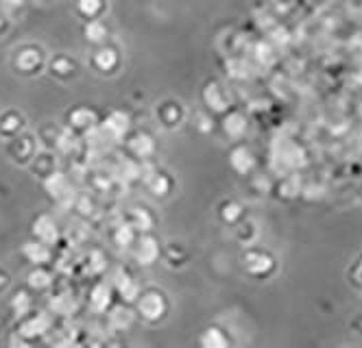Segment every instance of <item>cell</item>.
Here are the masks:
<instances>
[{"label": "cell", "instance_id": "6da1fadb", "mask_svg": "<svg viewBox=\"0 0 362 348\" xmlns=\"http://www.w3.org/2000/svg\"><path fill=\"white\" fill-rule=\"evenodd\" d=\"M140 313L148 320H158L164 313V301L160 294H146V296H142Z\"/></svg>", "mask_w": 362, "mask_h": 348}, {"label": "cell", "instance_id": "7a4b0ae2", "mask_svg": "<svg viewBox=\"0 0 362 348\" xmlns=\"http://www.w3.org/2000/svg\"><path fill=\"white\" fill-rule=\"evenodd\" d=\"M35 235L40 237V242L53 244V242H57V224L50 220L48 216H42L35 222Z\"/></svg>", "mask_w": 362, "mask_h": 348}, {"label": "cell", "instance_id": "3957f363", "mask_svg": "<svg viewBox=\"0 0 362 348\" xmlns=\"http://www.w3.org/2000/svg\"><path fill=\"white\" fill-rule=\"evenodd\" d=\"M231 166H234V170L238 172H249L253 168V155L251 150L247 148H236L234 152H231Z\"/></svg>", "mask_w": 362, "mask_h": 348}, {"label": "cell", "instance_id": "277c9868", "mask_svg": "<svg viewBox=\"0 0 362 348\" xmlns=\"http://www.w3.org/2000/svg\"><path fill=\"white\" fill-rule=\"evenodd\" d=\"M136 257H138V261H140V263H144V265L153 263V259L158 257V246H155V242H153L151 237L140 239L138 251H136Z\"/></svg>", "mask_w": 362, "mask_h": 348}, {"label": "cell", "instance_id": "5b68a950", "mask_svg": "<svg viewBox=\"0 0 362 348\" xmlns=\"http://www.w3.org/2000/svg\"><path fill=\"white\" fill-rule=\"evenodd\" d=\"M24 255H27L33 263H46L50 259V251L44 242H29L24 246Z\"/></svg>", "mask_w": 362, "mask_h": 348}, {"label": "cell", "instance_id": "8992f818", "mask_svg": "<svg viewBox=\"0 0 362 348\" xmlns=\"http://www.w3.org/2000/svg\"><path fill=\"white\" fill-rule=\"evenodd\" d=\"M132 320H134V313L124 307H114V311L110 313V323L116 329H127L129 325H132Z\"/></svg>", "mask_w": 362, "mask_h": 348}, {"label": "cell", "instance_id": "52a82bcc", "mask_svg": "<svg viewBox=\"0 0 362 348\" xmlns=\"http://www.w3.org/2000/svg\"><path fill=\"white\" fill-rule=\"evenodd\" d=\"M247 268H249V272H253V275H262V272H267L269 268H271V257L257 253V255L249 257Z\"/></svg>", "mask_w": 362, "mask_h": 348}, {"label": "cell", "instance_id": "ba28073f", "mask_svg": "<svg viewBox=\"0 0 362 348\" xmlns=\"http://www.w3.org/2000/svg\"><path fill=\"white\" fill-rule=\"evenodd\" d=\"M245 128H247V122H245V118L240 116V114H231V116H227V120H225V131L229 133V136H243L245 133Z\"/></svg>", "mask_w": 362, "mask_h": 348}, {"label": "cell", "instance_id": "9c48e42d", "mask_svg": "<svg viewBox=\"0 0 362 348\" xmlns=\"http://www.w3.org/2000/svg\"><path fill=\"white\" fill-rule=\"evenodd\" d=\"M110 305V287L107 285H98L94 292H92V307L96 311H103Z\"/></svg>", "mask_w": 362, "mask_h": 348}, {"label": "cell", "instance_id": "30bf717a", "mask_svg": "<svg viewBox=\"0 0 362 348\" xmlns=\"http://www.w3.org/2000/svg\"><path fill=\"white\" fill-rule=\"evenodd\" d=\"M118 289H120L122 296H127V301H134V299L138 296V292H140L138 283H136L132 277H129V275L120 277V281H118Z\"/></svg>", "mask_w": 362, "mask_h": 348}, {"label": "cell", "instance_id": "8fae6325", "mask_svg": "<svg viewBox=\"0 0 362 348\" xmlns=\"http://www.w3.org/2000/svg\"><path fill=\"white\" fill-rule=\"evenodd\" d=\"M132 148H134V152L136 155H140V157H146L151 150H153V140L148 138V136H136V140L132 142Z\"/></svg>", "mask_w": 362, "mask_h": 348}, {"label": "cell", "instance_id": "7c38bea8", "mask_svg": "<svg viewBox=\"0 0 362 348\" xmlns=\"http://www.w3.org/2000/svg\"><path fill=\"white\" fill-rule=\"evenodd\" d=\"M103 35H105V29H103V24H98V22H92V24L88 26V37H90L92 42H98V40H103Z\"/></svg>", "mask_w": 362, "mask_h": 348}, {"label": "cell", "instance_id": "4fadbf2b", "mask_svg": "<svg viewBox=\"0 0 362 348\" xmlns=\"http://www.w3.org/2000/svg\"><path fill=\"white\" fill-rule=\"evenodd\" d=\"M31 285L33 287H44V285H48L50 283V279H48V275L46 272H42V270H35V272H31Z\"/></svg>", "mask_w": 362, "mask_h": 348}, {"label": "cell", "instance_id": "5bb4252c", "mask_svg": "<svg viewBox=\"0 0 362 348\" xmlns=\"http://www.w3.org/2000/svg\"><path fill=\"white\" fill-rule=\"evenodd\" d=\"M118 244L120 246H129V242L134 239V233H132V227H122L120 231H118Z\"/></svg>", "mask_w": 362, "mask_h": 348}, {"label": "cell", "instance_id": "9a60e30c", "mask_svg": "<svg viewBox=\"0 0 362 348\" xmlns=\"http://www.w3.org/2000/svg\"><path fill=\"white\" fill-rule=\"evenodd\" d=\"M203 344H205V346H210V344H218V346H223V344H225V340H223V337H218V331H216V329H208V333H205V337H203Z\"/></svg>", "mask_w": 362, "mask_h": 348}, {"label": "cell", "instance_id": "2e32d148", "mask_svg": "<svg viewBox=\"0 0 362 348\" xmlns=\"http://www.w3.org/2000/svg\"><path fill=\"white\" fill-rule=\"evenodd\" d=\"M81 11L83 13H88V16H94L96 11H98V7H100V3L98 0H81Z\"/></svg>", "mask_w": 362, "mask_h": 348}, {"label": "cell", "instance_id": "e0dca14e", "mask_svg": "<svg viewBox=\"0 0 362 348\" xmlns=\"http://www.w3.org/2000/svg\"><path fill=\"white\" fill-rule=\"evenodd\" d=\"M13 307L16 309L20 307V316L27 313V309H29V296H27V294H18V299L13 301Z\"/></svg>", "mask_w": 362, "mask_h": 348}]
</instances>
